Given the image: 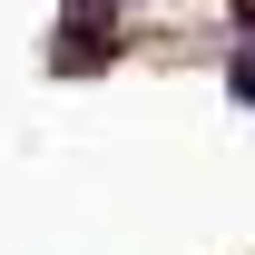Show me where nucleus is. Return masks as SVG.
Returning a JSON list of instances; mask_svg holds the SVG:
<instances>
[{
  "mask_svg": "<svg viewBox=\"0 0 255 255\" xmlns=\"http://www.w3.org/2000/svg\"><path fill=\"white\" fill-rule=\"evenodd\" d=\"M226 89H236V98H246V108H255V39H246V49H236V69H226Z\"/></svg>",
  "mask_w": 255,
  "mask_h": 255,
  "instance_id": "f257e3e1",
  "label": "nucleus"
}]
</instances>
